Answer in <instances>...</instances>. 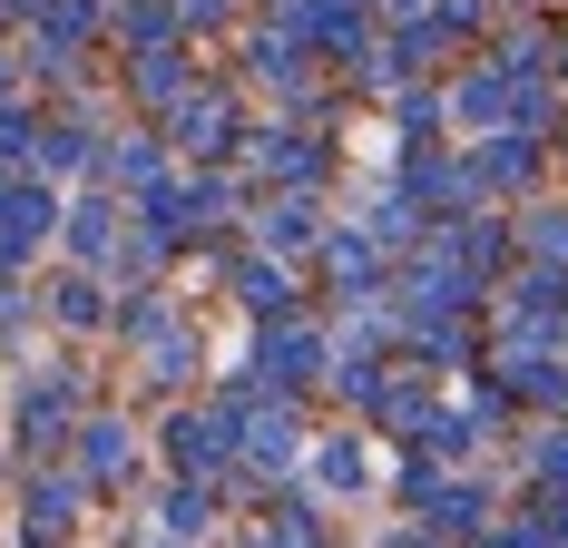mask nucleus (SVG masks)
<instances>
[{
	"label": "nucleus",
	"mask_w": 568,
	"mask_h": 548,
	"mask_svg": "<svg viewBox=\"0 0 568 548\" xmlns=\"http://www.w3.org/2000/svg\"><path fill=\"white\" fill-rule=\"evenodd\" d=\"M50 235V186H0V274Z\"/></svg>",
	"instance_id": "obj_1"
},
{
	"label": "nucleus",
	"mask_w": 568,
	"mask_h": 548,
	"mask_svg": "<svg viewBox=\"0 0 568 548\" xmlns=\"http://www.w3.org/2000/svg\"><path fill=\"white\" fill-rule=\"evenodd\" d=\"M412 499H422V519H432V529H480V490H460V480H432V470H422V460H412Z\"/></svg>",
	"instance_id": "obj_2"
},
{
	"label": "nucleus",
	"mask_w": 568,
	"mask_h": 548,
	"mask_svg": "<svg viewBox=\"0 0 568 548\" xmlns=\"http://www.w3.org/2000/svg\"><path fill=\"white\" fill-rule=\"evenodd\" d=\"M314 363H324V353H314V333L284 324V333H265V353H255V383H265V392H294Z\"/></svg>",
	"instance_id": "obj_3"
},
{
	"label": "nucleus",
	"mask_w": 568,
	"mask_h": 548,
	"mask_svg": "<svg viewBox=\"0 0 568 548\" xmlns=\"http://www.w3.org/2000/svg\"><path fill=\"white\" fill-rule=\"evenodd\" d=\"M226 128H235V118H226V99H196V109H176V128H168V138L206 158V148H226Z\"/></svg>",
	"instance_id": "obj_4"
},
{
	"label": "nucleus",
	"mask_w": 568,
	"mask_h": 548,
	"mask_svg": "<svg viewBox=\"0 0 568 548\" xmlns=\"http://www.w3.org/2000/svg\"><path fill=\"white\" fill-rule=\"evenodd\" d=\"M245 460H255V470H284V460H294V422H284V412L245 422Z\"/></svg>",
	"instance_id": "obj_5"
},
{
	"label": "nucleus",
	"mask_w": 568,
	"mask_h": 548,
	"mask_svg": "<svg viewBox=\"0 0 568 548\" xmlns=\"http://www.w3.org/2000/svg\"><path fill=\"white\" fill-rule=\"evenodd\" d=\"M89 450H79V470H89V480H118V470H128V432H118V422H89Z\"/></svg>",
	"instance_id": "obj_6"
},
{
	"label": "nucleus",
	"mask_w": 568,
	"mask_h": 548,
	"mask_svg": "<svg viewBox=\"0 0 568 548\" xmlns=\"http://www.w3.org/2000/svg\"><path fill=\"white\" fill-rule=\"evenodd\" d=\"M324 265H334L343 294H373V245H363V235H334V245H324Z\"/></svg>",
	"instance_id": "obj_7"
},
{
	"label": "nucleus",
	"mask_w": 568,
	"mask_h": 548,
	"mask_svg": "<svg viewBox=\"0 0 568 548\" xmlns=\"http://www.w3.org/2000/svg\"><path fill=\"white\" fill-rule=\"evenodd\" d=\"M314 480H324V490H363V480H373V460H363L353 440H334V450L314 460Z\"/></svg>",
	"instance_id": "obj_8"
},
{
	"label": "nucleus",
	"mask_w": 568,
	"mask_h": 548,
	"mask_svg": "<svg viewBox=\"0 0 568 548\" xmlns=\"http://www.w3.org/2000/svg\"><path fill=\"white\" fill-rule=\"evenodd\" d=\"M235 294H245L255 314H284V265H235Z\"/></svg>",
	"instance_id": "obj_9"
},
{
	"label": "nucleus",
	"mask_w": 568,
	"mask_h": 548,
	"mask_svg": "<svg viewBox=\"0 0 568 548\" xmlns=\"http://www.w3.org/2000/svg\"><path fill=\"white\" fill-rule=\"evenodd\" d=\"M109 235H118V216H99V206L69 225V245H79V255H109Z\"/></svg>",
	"instance_id": "obj_10"
},
{
	"label": "nucleus",
	"mask_w": 568,
	"mask_h": 548,
	"mask_svg": "<svg viewBox=\"0 0 568 548\" xmlns=\"http://www.w3.org/2000/svg\"><path fill=\"white\" fill-rule=\"evenodd\" d=\"M168 529H176V539H196V529H206V490H176L168 499Z\"/></svg>",
	"instance_id": "obj_11"
},
{
	"label": "nucleus",
	"mask_w": 568,
	"mask_h": 548,
	"mask_svg": "<svg viewBox=\"0 0 568 548\" xmlns=\"http://www.w3.org/2000/svg\"><path fill=\"white\" fill-rule=\"evenodd\" d=\"M20 148H30V118H10V109H0V158H20Z\"/></svg>",
	"instance_id": "obj_12"
},
{
	"label": "nucleus",
	"mask_w": 568,
	"mask_h": 548,
	"mask_svg": "<svg viewBox=\"0 0 568 548\" xmlns=\"http://www.w3.org/2000/svg\"><path fill=\"white\" fill-rule=\"evenodd\" d=\"M539 470H549V480H568V432L549 440V450H539Z\"/></svg>",
	"instance_id": "obj_13"
},
{
	"label": "nucleus",
	"mask_w": 568,
	"mask_h": 548,
	"mask_svg": "<svg viewBox=\"0 0 568 548\" xmlns=\"http://www.w3.org/2000/svg\"><path fill=\"white\" fill-rule=\"evenodd\" d=\"M539 245H549V255H568V216H539Z\"/></svg>",
	"instance_id": "obj_14"
},
{
	"label": "nucleus",
	"mask_w": 568,
	"mask_h": 548,
	"mask_svg": "<svg viewBox=\"0 0 568 548\" xmlns=\"http://www.w3.org/2000/svg\"><path fill=\"white\" fill-rule=\"evenodd\" d=\"M176 10H186V20H216V10H226V0H176Z\"/></svg>",
	"instance_id": "obj_15"
}]
</instances>
